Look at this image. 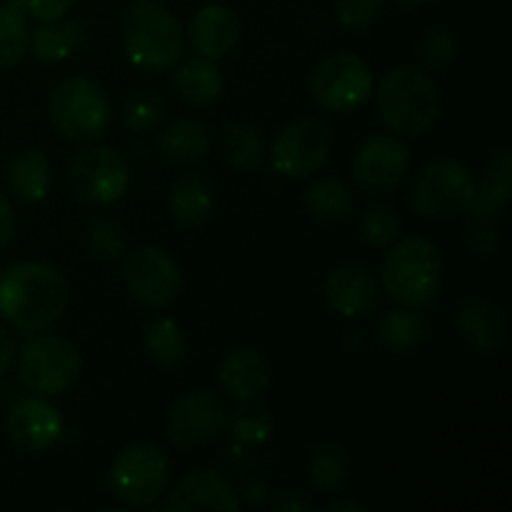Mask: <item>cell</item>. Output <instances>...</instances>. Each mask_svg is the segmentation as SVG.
<instances>
[{
    "instance_id": "obj_18",
    "label": "cell",
    "mask_w": 512,
    "mask_h": 512,
    "mask_svg": "<svg viewBox=\"0 0 512 512\" xmlns=\"http://www.w3.org/2000/svg\"><path fill=\"white\" fill-rule=\"evenodd\" d=\"M188 38L200 55L210 60L228 58L243 38V20L223 3H208L195 10L188 25Z\"/></svg>"
},
{
    "instance_id": "obj_39",
    "label": "cell",
    "mask_w": 512,
    "mask_h": 512,
    "mask_svg": "<svg viewBox=\"0 0 512 512\" xmlns=\"http://www.w3.org/2000/svg\"><path fill=\"white\" fill-rule=\"evenodd\" d=\"M420 60H423L425 70H445L458 55V40L450 33L448 28H435L425 35V40L420 43Z\"/></svg>"
},
{
    "instance_id": "obj_6",
    "label": "cell",
    "mask_w": 512,
    "mask_h": 512,
    "mask_svg": "<svg viewBox=\"0 0 512 512\" xmlns=\"http://www.w3.org/2000/svg\"><path fill=\"white\" fill-rule=\"evenodd\" d=\"M15 355L23 388L45 398L63 395L83 373V355L63 335H35Z\"/></svg>"
},
{
    "instance_id": "obj_38",
    "label": "cell",
    "mask_w": 512,
    "mask_h": 512,
    "mask_svg": "<svg viewBox=\"0 0 512 512\" xmlns=\"http://www.w3.org/2000/svg\"><path fill=\"white\" fill-rule=\"evenodd\" d=\"M385 8V0H335V18L350 33L373 28Z\"/></svg>"
},
{
    "instance_id": "obj_11",
    "label": "cell",
    "mask_w": 512,
    "mask_h": 512,
    "mask_svg": "<svg viewBox=\"0 0 512 512\" xmlns=\"http://www.w3.org/2000/svg\"><path fill=\"white\" fill-rule=\"evenodd\" d=\"M333 148L335 135L325 120H295L275 135L270 163L283 178H310L328 165Z\"/></svg>"
},
{
    "instance_id": "obj_46",
    "label": "cell",
    "mask_w": 512,
    "mask_h": 512,
    "mask_svg": "<svg viewBox=\"0 0 512 512\" xmlns=\"http://www.w3.org/2000/svg\"><path fill=\"white\" fill-rule=\"evenodd\" d=\"M395 3H398L403 10H415V8H423V5H428L430 0H395Z\"/></svg>"
},
{
    "instance_id": "obj_29",
    "label": "cell",
    "mask_w": 512,
    "mask_h": 512,
    "mask_svg": "<svg viewBox=\"0 0 512 512\" xmlns=\"http://www.w3.org/2000/svg\"><path fill=\"white\" fill-rule=\"evenodd\" d=\"M378 340L393 353H410L428 338V320L418 308H395L378 320Z\"/></svg>"
},
{
    "instance_id": "obj_7",
    "label": "cell",
    "mask_w": 512,
    "mask_h": 512,
    "mask_svg": "<svg viewBox=\"0 0 512 512\" xmlns=\"http://www.w3.org/2000/svg\"><path fill=\"white\" fill-rule=\"evenodd\" d=\"M173 465L168 453L155 443L125 445L110 465V490L115 498L133 508L155 505L168 490Z\"/></svg>"
},
{
    "instance_id": "obj_34",
    "label": "cell",
    "mask_w": 512,
    "mask_h": 512,
    "mask_svg": "<svg viewBox=\"0 0 512 512\" xmlns=\"http://www.w3.org/2000/svg\"><path fill=\"white\" fill-rule=\"evenodd\" d=\"M85 250L98 260H115L128 250L125 228L113 218H95L85 225Z\"/></svg>"
},
{
    "instance_id": "obj_8",
    "label": "cell",
    "mask_w": 512,
    "mask_h": 512,
    "mask_svg": "<svg viewBox=\"0 0 512 512\" xmlns=\"http://www.w3.org/2000/svg\"><path fill=\"white\" fill-rule=\"evenodd\" d=\"M478 180L460 160L440 158L425 165L410 190V208L423 218H455L475 203Z\"/></svg>"
},
{
    "instance_id": "obj_33",
    "label": "cell",
    "mask_w": 512,
    "mask_h": 512,
    "mask_svg": "<svg viewBox=\"0 0 512 512\" xmlns=\"http://www.w3.org/2000/svg\"><path fill=\"white\" fill-rule=\"evenodd\" d=\"M228 430L240 445H263L273 435L275 418L258 400H245L240 408L230 415Z\"/></svg>"
},
{
    "instance_id": "obj_9",
    "label": "cell",
    "mask_w": 512,
    "mask_h": 512,
    "mask_svg": "<svg viewBox=\"0 0 512 512\" xmlns=\"http://www.w3.org/2000/svg\"><path fill=\"white\" fill-rule=\"evenodd\" d=\"M308 93L320 108L353 113L373 95V73L360 55L350 50L330 53L310 70Z\"/></svg>"
},
{
    "instance_id": "obj_45",
    "label": "cell",
    "mask_w": 512,
    "mask_h": 512,
    "mask_svg": "<svg viewBox=\"0 0 512 512\" xmlns=\"http://www.w3.org/2000/svg\"><path fill=\"white\" fill-rule=\"evenodd\" d=\"M328 512H365L363 503H355V500H333V503L325 508Z\"/></svg>"
},
{
    "instance_id": "obj_27",
    "label": "cell",
    "mask_w": 512,
    "mask_h": 512,
    "mask_svg": "<svg viewBox=\"0 0 512 512\" xmlns=\"http://www.w3.org/2000/svg\"><path fill=\"white\" fill-rule=\"evenodd\" d=\"M88 43V30L78 20H53L30 33L28 50H33L40 63H60L73 50Z\"/></svg>"
},
{
    "instance_id": "obj_42",
    "label": "cell",
    "mask_w": 512,
    "mask_h": 512,
    "mask_svg": "<svg viewBox=\"0 0 512 512\" xmlns=\"http://www.w3.org/2000/svg\"><path fill=\"white\" fill-rule=\"evenodd\" d=\"M308 508V500H305L303 493H298V490H285V493H280L273 503L275 512H305Z\"/></svg>"
},
{
    "instance_id": "obj_28",
    "label": "cell",
    "mask_w": 512,
    "mask_h": 512,
    "mask_svg": "<svg viewBox=\"0 0 512 512\" xmlns=\"http://www.w3.org/2000/svg\"><path fill=\"white\" fill-rule=\"evenodd\" d=\"M350 468H353L350 450L343 443H338V440H325V443H318L310 450L305 473H308L310 485L315 490L335 493L348 480Z\"/></svg>"
},
{
    "instance_id": "obj_44",
    "label": "cell",
    "mask_w": 512,
    "mask_h": 512,
    "mask_svg": "<svg viewBox=\"0 0 512 512\" xmlns=\"http://www.w3.org/2000/svg\"><path fill=\"white\" fill-rule=\"evenodd\" d=\"M238 495H240V498H243L248 505H260L265 498H268V485H265L260 478L245 480L243 490H240Z\"/></svg>"
},
{
    "instance_id": "obj_16",
    "label": "cell",
    "mask_w": 512,
    "mask_h": 512,
    "mask_svg": "<svg viewBox=\"0 0 512 512\" xmlns=\"http://www.w3.org/2000/svg\"><path fill=\"white\" fill-rule=\"evenodd\" d=\"M325 303L345 320H365L380 308L383 288L365 265L345 263L328 273L323 285Z\"/></svg>"
},
{
    "instance_id": "obj_1",
    "label": "cell",
    "mask_w": 512,
    "mask_h": 512,
    "mask_svg": "<svg viewBox=\"0 0 512 512\" xmlns=\"http://www.w3.org/2000/svg\"><path fill=\"white\" fill-rule=\"evenodd\" d=\"M68 300V280L48 263H18L0 273V318L23 335L53 328Z\"/></svg>"
},
{
    "instance_id": "obj_26",
    "label": "cell",
    "mask_w": 512,
    "mask_h": 512,
    "mask_svg": "<svg viewBox=\"0 0 512 512\" xmlns=\"http://www.w3.org/2000/svg\"><path fill=\"white\" fill-rule=\"evenodd\" d=\"M305 213L325 225L343 223L355 213V195L338 178H320L303 193Z\"/></svg>"
},
{
    "instance_id": "obj_19",
    "label": "cell",
    "mask_w": 512,
    "mask_h": 512,
    "mask_svg": "<svg viewBox=\"0 0 512 512\" xmlns=\"http://www.w3.org/2000/svg\"><path fill=\"white\" fill-rule=\"evenodd\" d=\"M270 373L268 360L263 358V353L250 345H240L233 348L230 353H225V358L220 360L218 368V383L230 398H235L238 403L245 400H258L260 395L268 393Z\"/></svg>"
},
{
    "instance_id": "obj_24",
    "label": "cell",
    "mask_w": 512,
    "mask_h": 512,
    "mask_svg": "<svg viewBox=\"0 0 512 512\" xmlns=\"http://www.w3.org/2000/svg\"><path fill=\"white\" fill-rule=\"evenodd\" d=\"M512 198V153L508 148H500L490 155L485 173L480 178L478 190H475L473 213L493 215L500 218L508 208Z\"/></svg>"
},
{
    "instance_id": "obj_4",
    "label": "cell",
    "mask_w": 512,
    "mask_h": 512,
    "mask_svg": "<svg viewBox=\"0 0 512 512\" xmlns=\"http://www.w3.org/2000/svg\"><path fill=\"white\" fill-rule=\"evenodd\" d=\"M443 273V258L428 238H398L383 258L380 288L403 308H425L440 293Z\"/></svg>"
},
{
    "instance_id": "obj_23",
    "label": "cell",
    "mask_w": 512,
    "mask_h": 512,
    "mask_svg": "<svg viewBox=\"0 0 512 512\" xmlns=\"http://www.w3.org/2000/svg\"><path fill=\"white\" fill-rule=\"evenodd\" d=\"M158 153L170 165L200 163L210 153V130L198 120H175L158 135Z\"/></svg>"
},
{
    "instance_id": "obj_3",
    "label": "cell",
    "mask_w": 512,
    "mask_h": 512,
    "mask_svg": "<svg viewBox=\"0 0 512 512\" xmlns=\"http://www.w3.org/2000/svg\"><path fill=\"white\" fill-rule=\"evenodd\" d=\"M125 58L143 70H168L185 55V30L158 0H133L120 23Z\"/></svg>"
},
{
    "instance_id": "obj_32",
    "label": "cell",
    "mask_w": 512,
    "mask_h": 512,
    "mask_svg": "<svg viewBox=\"0 0 512 512\" xmlns=\"http://www.w3.org/2000/svg\"><path fill=\"white\" fill-rule=\"evenodd\" d=\"M30 25L23 0L0 3V68L20 63L28 53Z\"/></svg>"
},
{
    "instance_id": "obj_25",
    "label": "cell",
    "mask_w": 512,
    "mask_h": 512,
    "mask_svg": "<svg viewBox=\"0 0 512 512\" xmlns=\"http://www.w3.org/2000/svg\"><path fill=\"white\" fill-rule=\"evenodd\" d=\"M50 163L40 150H23L5 168V180L13 195L23 203H40L50 190Z\"/></svg>"
},
{
    "instance_id": "obj_35",
    "label": "cell",
    "mask_w": 512,
    "mask_h": 512,
    "mask_svg": "<svg viewBox=\"0 0 512 512\" xmlns=\"http://www.w3.org/2000/svg\"><path fill=\"white\" fill-rule=\"evenodd\" d=\"M360 238L373 248H388L403 233V220H400L398 210L390 205H373V208L363 210L360 215Z\"/></svg>"
},
{
    "instance_id": "obj_43",
    "label": "cell",
    "mask_w": 512,
    "mask_h": 512,
    "mask_svg": "<svg viewBox=\"0 0 512 512\" xmlns=\"http://www.w3.org/2000/svg\"><path fill=\"white\" fill-rule=\"evenodd\" d=\"M15 360V340L5 325H0V378L10 370Z\"/></svg>"
},
{
    "instance_id": "obj_21",
    "label": "cell",
    "mask_w": 512,
    "mask_h": 512,
    "mask_svg": "<svg viewBox=\"0 0 512 512\" xmlns=\"http://www.w3.org/2000/svg\"><path fill=\"white\" fill-rule=\"evenodd\" d=\"M218 195L215 185L200 173H185L170 185L168 213L183 228H198L213 215Z\"/></svg>"
},
{
    "instance_id": "obj_40",
    "label": "cell",
    "mask_w": 512,
    "mask_h": 512,
    "mask_svg": "<svg viewBox=\"0 0 512 512\" xmlns=\"http://www.w3.org/2000/svg\"><path fill=\"white\" fill-rule=\"evenodd\" d=\"M75 0H23L25 13L38 23H53V20H63L70 13Z\"/></svg>"
},
{
    "instance_id": "obj_15",
    "label": "cell",
    "mask_w": 512,
    "mask_h": 512,
    "mask_svg": "<svg viewBox=\"0 0 512 512\" xmlns=\"http://www.w3.org/2000/svg\"><path fill=\"white\" fill-rule=\"evenodd\" d=\"M5 435L23 453H45L63 438V415L43 395L20 398L5 415Z\"/></svg>"
},
{
    "instance_id": "obj_37",
    "label": "cell",
    "mask_w": 512,
    "mask_h": 512,
    "mask_svg": "<svg viewBox=\"0 0 512 512\" xmlns=\"http://www.w3.org/2000/svg\"><path fill=\"white\" fill-rule=\"evenodd\" d=\"M465 245L473 255L480 258H488L495 255L500 248V240H503V228H500L498 218L483 213H473L468 210L465 213Z\"/></svg>"
},
{
    "instance_id": "obj_20",
    "label": "cell",
    "mask_w": 512,
    "mask_h": 512,
    "mask_svg": "<svg viewBox=\"0 0 512 512\" xmlns=\"http://www.w3.org/2000/svg\"><path fill=\"white\" fill-rule=\"evenodd\" d=\"M458 333L475 353L493 355L508 340V318L503 308L488 298H473L458 310Z\"/></svg>"
},
{
    "instance_id": "obj_10",
    "label": "cell",
    "mask_w": 512,
    "mask_h": 512,
    "mask_svg": "<svg viewBox=\"0 0 512 512\" xmlns=\"http://www.w3.org/2000/svg\"><path fill=\"white\" fill-rule=\"evenodd\" d=\"M68 185L83 205L103 208L123 198L130 188V165L108 145L83 148L68 165Z\"/></svg>"
},
{
    "instance_id": "obj_30",
    "label": "cell",
    "mask_w": 512,
    "mask_h": 512,
    "mask_svg": "<svg viewBox=\"0 0 512 512\" xmlns=\"http://www.w3.org/2000/svg\"><path fill=\"white\" fill-rule=\"evenodd\" d=\"M143 348L160 368H180L188 360V340L173 318H158L143 325Z\"/></svg>"
},
{
    "instance_id": "obj_22",
    "label": "cell",
    "mask_w": 512,
    "mask_h": 512,
    "mask_svg": "<svg viewBox=\"0 0 512 512\" xmlns=\"http://www.w3.org/2000/svg\"><path fill=\"white\" fill-rule=\"evenodd\" d=\"M173 88L193 108H208V105L218 103L220 95L225 90V80L215 60L198 55L190 58L175 70L173 75Z\"/></svg>"
},
{
    "instance_id": "obj_14",
    "label": "cell",
    "mask_w": 512,
    "mask_h": 512,
    "mask_svg": "<svg viewBox=\"0 0 512 512\" xmlns=\"http://www.w3.org/2000/svg\"><path fill=\"white\" fill-rule=\"evenodd\" d=\"M230 410L210 390H190L180 395L168 413L165 433L180 448H198L218 440L228 430Z\"/></svg>"
},
{
    "instance_id": "obj_41",
    "label": "cell",
    "mask_w": 512,
    "mask_h": 512,
    "mask_svg": "<svg viewBox=\"0 0 512 512\" xmlns=\"http://www.w3.org/2000/svg\"><path fill=\"white\" fill-rule=\"evenodd\" d=\"M15 235V213L10 200L0 193V250L13 240Z\"/></svg>"
},
{
    "instance_id": "obj_5",
    "label": "cell",
    "mask_w": 512,
    "mask_h": 512,
    "mask_svg": "<svg viewBox=\"0 0 512 512\" xmlns=\"http://www.w3.org/2000/svg\"><path fill=\"white\" fill-rule=\"evenodd\" d=\"M48 118L65 140L93 143L108 133L113 123V105L95 80L68 75L50 88Z\"/></svg>"
},
{
    "instance_id": "obj_13",
    "label": "cell",
    "mask_w": 512,
    "mask_h": 512,
    "mask_svg": "<svg viewBox=\"0 0 512 512\" xmlns=\"http://www.w3.org/2000/svg\"><path fill=\"white\" fill-rule=\"evenodd\" d=\"M413 168V153L395 135H373L353 158V180L363 193L385 198L395 193Z\"/></svg>"
},
{
    "instance_id": "obj_2",
    "label": "cell",
    "mask_w": 512,
    "mask_h": 512,
    "mask_svg": "<svg viewBox=\"0 0 512 512\" xmlns=\"http://www.w3.org/2000/svg\"><path fill=\"white\" fill-rule=\"evenodd\" d=\"M375 105L393 133L420 138L440 120V93L425 70L398 65L380 78L375 88Z\"/></svg>"
},
{
    "instance_id": "obj_17",
    "label": "cell",
    "mask_w": 512,
    "mask_h": 512,
    "mask_svg": "<svg viewBox=\"0 0 512 512\" xmlns=\"http://www.w3.org/2000/svg\"><path fill=\"white\" fill-rule=\"evenodd\" d=\"M160 510L238 512L240 495L223 473H215V470H198V473L185 475L170 493L165 490V500L163 505H160Z\"/></svg>"
},
{
    "instance_id": "obj_31",
    "label": "cell",
    "mask_w": 512,
    "mask_h": 512,
    "mask_svg": "<svg viewBox=\"0 0 512 512\" xmlns=\"http://www.w3.org/2000/svg\"><path fill=\"white\" fill-rule=\"evenodd\" d=\"M220 150H223L225 163L240 173H253L265 163V145L255 125L235 123L225 128Z\"/></svg>"
},
{
    "instance_id": "obj_36",
    "label": "cell",
    "mask_w": 512,
    "mask_h": 512,
    "mask_svg": "<svg viewBox=\"0 0 512 512\" xmlns=\"http://www.w3.org/2000/svg\"><path fill=\"white\" fill-rule=\"evenodd\" d=\"M165 100L155 90H138L125 100L123 123L133 133H148L163 120Z\"/></svg>"
},
{
    "instance_id": "obj_12",
    "label": "cell",
    "mask_w": 512,
    "mask_h": 512,
    "mask_svg": "<svg viewBox=\"0 0 512 512\" xmlns=\"http://www.w3.org/2000/svg\"><path fill=\"white\" fill-rule=\"evenodd\" d=\"M128 293L145 308H168L178 300L183 273L173 255L155 245H143L128 253L123 265Z\"/></svg>"
}]
</instances>
